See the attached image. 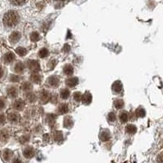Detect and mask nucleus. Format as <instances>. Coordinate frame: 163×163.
I'll return each instance as SVG.
<instances>
[{
  "mask_svg": "<svg viewBox=\"0 0 163 163\" xmlns=\"http://www.w3.org/2000/svg\"><path fill=\"white\" fill-rule=\"evenodd\" d=\"M15 53H16V54H18L19 55H21V56H24V55H26V53H27V50L25 49V47L19 46V47H17V48L15 49Z\"/></svg>",
  "mask_w": 163,
  "mask_h": 163,
  "instance_id": "nucleus-27",
  "label": "nucleus"
},
{
  "mask_svg": "<svg viewBox=\"0 0 163 163\" xmlns=\"http://www.w3.org/2000/svg\"><path fill=\"white\" fill-rule=\"evenodd\" d=\"M114 107L117 108V109H120V108H123L124 106V101H123L122 99H116L114 102Z\"/></svg>",
  "mask_w": 163,
  "mask_h": 163,
  "instance_id": "nucleus-24",
  "label": "nucleus"
},
{
  "mask_svg": "<svg viewBox=\"0 0 163 163\" xmlns=\"http://www.w3.org/2000/svg\"><path fill=\"white\" fill-rule=\"evenodd\" d=\"M62 134L60 131H57V132L55 133V135H54V138H55V140H60L62 139Z\"/></svg>",
  "mask_w": 163,
  "mask_h": 163,
  "instance_id": "nucleus-37",
  "label": "nucleus"
},
{
  "mask_svg": "<svg viewBox=\"0 0 163 163\" xmlns=\"http://www.w3.org/2000/svg\"><path fill=\"white\" fill-rule=\"evenodd\" d=\"M27 66H28V68L30 69V70L32 71L34 74L37 73L38 71L40 69L38 62L37 60H29L27 63Z\"/></svg>",
  "mask_w": 163,
  "mask_h": 163,
  "instance_id": "nucleus-2",
  "label": "nucleus"
},
{
  "mask_svg": "<svg viewBox=\"0 0 163 163\" xmlns=\"http://www.w3.org/2000/svg\"><path fill=\"white\" fill-rule=\"evenodd\" d=\"M4 108H5V101L2 99H0V111L3 110Z\"/></svg>",
  "mask_w": 163,
  "mask_h": 163,
  "instance_id": "nucleus-39",
  "label": "nucleus"
},
{
  "mask_svg": "<svg viewBox=\"0 0 163 163\" xmlns=\"http://www.w3.org/2000/svg\"><path fill=\"white\" fill-rule=\"evenodd\" d=\"M21 33L15 31V32L12 33V34L10 35L9 41L12 43H16L20 39H21Z\"/></svg>",
  "mask_w": 163,
  "mask_h": 163,
  "instance_id": "nucleus-8",
  "label": "nucleus"
},
{
  "mask_svg": "<svg viewBox=\"0 0 163 163\" xmlns=\"http://www.w3.org/2000/svg\"><path fill=\"white\" fill-rule=\"evenodd\" d=\"M73 120H72V117H67L65 118V121H64V125H65V127H68V128H70L71 126H73Z\"/></svg>",
  "mask_w": 163,
  "mask_h": 163,
  "instance_id": "nucleus-28",
  "label": "nucleus"
},
{
  "mask_svg": "<svg viewBox=\"0 0 163 163\" xmlns=\"http://www.w3.org/2000/svg\"><path fill=\"white\" fill-rule=\"evenodd\" d=\"M69 95H70V92L67 88H64L60 91V97L62 100H67L69 97Z\"/></svg>",
  "mask_w": 163,
  "mask_h": 163,
  "instance_id": "nucleus-20",
  "label": "nucleus"
},
{
  "mask_svg": "<svg viewBox=\"0 0 163 163\" xmlns=\"http://www.w3.org/2000/svg\"><path fill=\"white\" fill-rule=\"evenodd\" d=\"M15 60V55L13 52H7L6 53L4 56H3V60L5 64H10L12 63Z\"/></svg>",
  "mask_w": 163,
  "mask_h": 163,
  "instance_id": "nucleus-10",
  "label": "nucleus"
},
{
  "mask_svg": "<svg viewBox=\"0 0 163 163\" xmlns=\"http://www.w3.org/2000/svg\"><path fill=\"white\" fill-rule=\"evenodd\" d=\"M63 72L65 75L67 76H70L72 74H74V67L70 65H66L64 67V69H63Z\"/></svg>",
  "mask_w": 163,
  "mask_h": 163,
  "instance_id": "nucleus-19",
  "label": "nucleus"
},
{
  "mask_svg": "<svg viewBox=\"0 0 163 163\" xmlns=\"http://www.w3.org/2000/svg\"><path fill=\"white\" fill-rule=\"evenodd\" d=\"M4 75V70H3V68L0 67V78H2Z\"/></svg>",
  "mask_w": 163,
  "mask_h": 163,
  "instance_id": "nucleus-40",
  "label": "nucleus"
},
{
  "mask_svg": "<svg viewBox=\"0 0 163 163\" xmlns=\"http://www.w3.org/2000/svg\"><path fill=\"white\" fill-rule=\"evenodd\" d=\"M7 119H8L10 122L17 123L20 121V119H21V117H20V115L17 113L12 112V113H9L8 115H7Z\"/></svg>",
  "mask_w": 163,
  "mask_h": 163,
  "instance_id": "nucleus-5",
  "label": "nucleus"
},
{
  "mask_svg": "<svg viewBox=\"0 0 163 163\" xmlns=\"http://www.w3.org/2000/svg\"><path fill=\"white\" fill-rule=\"evenodd\" d=\"M9 138V134L7 130H2L0 131V140L1 141H7Z\"/></svg>",
  "mask_w": 163,
  "mask_h": 163,
  "instance_id": "nucleus-22",
  "label": "nucleus"
},
{
  "mask_svg": "<svg viewBox=\"0 0 163 163\" xmlns=\"http://www.w3.org/2000/svg\"><path fill=\"white\" fill-rule=\"evenodd\" d=\"M3 21L6 27L13 28L18 24L19 15L15 11H8L3 15Z\"/></svg>",
  "mask_w": 163,
  "mask_h": 163,
  "instance_id": "nucleus-1",
  "label": "nucleus"
},
{
  "mask_svg": "<svg viewBox=\"0 0 163 163\" xmlns=\"http://www.w3.org/2000/svg\"><path fill=\"white\" fill-rule=\"evenodd\" d=\"M128 117H129V115L126 111H122L120 114H118V118L122 123L126 122L128 121Z\"/></svg>",
  "mask_w": 163,
  "mask_h": 163,
  "instance_id": "nucleus-14",
  "label": "nucleus"
},
{
  "mask_svg": "<svg viewBox=\"0 0 163 163\" xmlns=\"http://www.w3.org/2000/svg\"><path fill=\"white\" fill-rule=\"evenodd\" d=\"M13 163H22V162H21V161L20 160L19 158H15V160L13 161Z\"/></svg>",
  "mask_w": 163,
  "mask_h": 163,
  "instance_id": "nucleus-41",
  "label": "nucleus"
},
{
  "mask_svg": "<svg viewBox=\"0 0 163 163\" xmlns=\"http://www.w3.org/2000/svg\"><path fill=\"white\" fill-rule=\"evenodd\" d=\"M25 107V102L21 99H18L15 100V102L13 103V108L16 109L17 111L23 110V108Z\"/></svg>",
  "mask_w": 163,
  "mask_h": 163,
  "instance_id": "nucleus-7",
  "label": "nucleus"
},
{
  "mask_svg": "<svg viewBox=\"0 0 163 163\" xmlns=\"http://www.w3.org/2000/svg\"><path fill=\"white\" fill-rule=\"evenodd\" d=\"M10 81L11 82H19L20 81V77L17 76V75H15V74H13L10 77Z\"/></svg>",
  "mask_w": 163,
  "mask_h": 163,
  "instance_id": "nucleus-35",
  "label": "nucleus"
},
{
  "mask_svg": "<svg viewBox=\"0 0 163 163\" xmlns=\"http://www.w3.org/2000/svg\"><path fill=\"white\" fill-rule=\"evenodd\" d=\"M50 100V94L46 91H43L40 93V100L43 102V104H45Z\"/></svg>",
  "mask_w": 163,
  "mask_h": 163,
  "instance_id": "nucleus-16",
  "label": "nucleus"
},
{
  "mask_svg": "<svg viewBox=\"0 0 163 163\" xmlns=\"http://www.w3.org/2000/svg\"><path fill=\"white\" fill-rule=\"evenodd\" d=\"M107 118H108V122H110V123L115 122V121H116V119H117L116 115H115V114L113 113V112H111V113H109V114H108V117H107Z\"/></svg>",
  "mask_w": 163,
  "mask_h": 163,
  "instance_id": "nucleus-33",
  "label": "nucleus"
},
{
  "mask_svg": "<svg viewBox=\"0 0 163 163\" xmlns=\"http://www.w3.org/2000/svg\"><path fill=\"white\" fill-rule=\"evenodd\" d=\"M41 78H42V77L40 76V74H38V73L33 74L30 76V80L34 83H40Z\"/></svg>",
  "mask_w": 163,
  "mask_h": 163,
  "instance_id": "nucleus-25",
  "label": "nucleus"
},
{
  "mask_svg": "<svg viewBox=\"0 0 163 163\" xmlns=\"http://www.w3.org/2000/svg\"><path fill=\"white\" fill-rule=\"evenodd\" d=\"M21 89L25 91V92H30V91L32 89V85L29 82H25V83L22 84Z\"/></svg>",
  "mask_w": 163,
  "mask_h": 163,
  "instance_id": "nucleus-26",
  "label": "nucleus"
},
{
  "mask_svg": "<svg viewBox=\"0 0 163 163\" xmlns=\"http://www.w3.org/2000/svg\"><path fill=\"white\" fill-rule=\"evenodd\" d=\"M39 39H40V35L37 32H33L30 34V40L32 42H38Z\"/></svg>",
  "mask_w": 163,
  "mask_h": 163,
  "instance_id": "nucleus-31",
  "label": "nucleus"
},
{
  "mask_svg": "<svg viewBox=\"0 0 163 163\" xmlns=\"http://www.w3.org/2000/svg\"><path fill=\"white\" fill-rule=\"evenodd\" d=\"M6 121V117L3 114H0V124H3Z\"/></svg>",
  "mask_w": 163,
  "mask_h": 163,
  "instance_id": "nucleus-38",
  "label": "nucleus"
},
{
  "mask_svg": "<svg viewBox=\"0 0 163 163\" xmlns=\"http://www.w3.org/2000/svg\"><path fill=\"white\" fill-rule=\"evenodd\" d=\"M49 54V52H48V50L46 49V48H42V49L39 51V52H38V56L40 57V58H45L46 57L47 55Z\"/></svg>",
  "mask_w": 163,
  "mask_h": 163,
  "instance_id": "nucleus-29",
  "label": "nucleus"
},
{
  "mask_svg": "<svg viewBox=\"0 0 163 163\" xmlns=\"http://www.w3.org/2000/svg\"><path fill=\"white\" fill-rule=\"evenodd\" d=\"M59 113L60 114H65L66 113H68L69 107L67 104H61V105L59 106L58 108Z\"/></svg>",
  "mask_w": 163,
  "mask_h": 163,
  "instance_id": "nucleus-23",
  "label": "nucleus"
},
{
  "mask_svg": "<svg viewBox=\"0 0 163 163\" xmlns=\"http://www.w3.org/2000/svg\"><path fill=\"white\" fill-rule=\"evenodd\" d=\"M125 131L127 134H130V135H134L135 133L137 131V128L135 125H132V124H129L126 126L125 128Z\"/></svg>",
  "mask_w": 163,
  "mask_h": 163,
  "instance_id": "nucleus-17",
  "label": "nucleus"
},
{
  "mask_svg": "<svg viewBox=\"0 0 163 163\" xmlns=\"http://www.w3.org/2000/svg\"><path fill=\"white\" fill-rule=\"evenodd\" d=\"M47 83L52 87H58L60 85V79L57 76H51L47 79Z\"/></svg>",
  "mask_w": 163,
  "mask_h": 163,
  "instance_id": "nucleus-4",
  "label": "nucleus"
},
{
  "mask_svg": "<svg viewBox=\"0 0 163 163\" xmlns=\"http://www.w3.org/2000/svg\"><path fill=\"white\" fill-rule=\"evenodd\" d=\"M25 70V65L21 62H17L14 67V71L16 74H22Z\"/></svg>",
  "mask_w": 163,
  "mask_h": 163,
  "instance_id": "nucleus-15",
  "label": "nucleus"
},
{
  "mask_svg": "<svg viewBox=\"0 0 163 163\" xmlns=\"http://www.w3.org/2000/svg\"><path fill=\"white\" fill-rule=\"evenodd\" d=\"M100 139H101L102 141H107L109 139H110V133L108 131H103L100 133Z\"/></svg>",
  "mask_w": 163,
  "mask_h": 163,
  "instance_id": "nucleus-18",
  "label": "nucleus"
},
{
  "mask_svg": "<svg viewBox=\"0 0 163 163\" xmlns=\"http://www.w3.org/2000/svg\"><path fill=\"white\" fill-rule=\"evenodd\" d=\"M34 154H35V152H34V149L32 147H26L23 150V156L26 159H31L34 156Z\"/></svg>",
  "mask_w": 163,
  "mask_h": 163,
  "instance_id": "nucleus-3",
  "label": "nucleus"
},
{
  "mask_svg": "<svg viewBox=\"0 0 163 163\" xmlns=\"http://www.w3.org/2000/svg\"><path fill=\"white\" fill-rule=\"evenodd\" d=\"M10 2L15 6H21L27 2V0H10Z\"/></svg>",
  "mask_w": 163,
  "mask_h": 163,
  "instance_id": "nucleus-30",
  "label": "nucleus"
},
{
  "mask_svg": "<svg viewBox=\"0 0 163 163\" xmlns=\"http://www.w3.org/2000/svg\"><path fill=\"white\" fill-rule=\"evenodd\" d=\"M82 98H83V95H82L80 92H78V91L74 93V95H73V99H74V101L77 102V103L82 101Z\"/></svg>",
  "mask_w": 163,
  "mask_h": 163,
  "instance_id": "nucleus-32",
  "label": "nucleus"
},
{
  "mask_svg": "<svg viewBox=\"0 0 163 163\" xmlns=\"http://www.w3.org/2000/svg\"><path fill=\"white\" fill-rule=\"evenodd\" d=\"M25 99L27 100L28 102H30V103H33V102H34L36 100H37V96L35 95L34 93L27 92L26 93V95H25Z\"/></svg>",
  "mask_w": 163,
  "mask_h": 163,
  "instance_id": "nucleus-21",
  "label": "nucleus"
},
{
  "mask_svg": "<svg viewBox=\"0 0 163 163\" xmlns=\"http://www.w3.org/2000/svg\"><path fill=\"white\" fill-rule=\"evenodd\" d=\"M13 152L10 149H5L3 153V158L6 162H9L13 157Z\"/></svg>",
  "mask_w": 163,
  "mask_h": 163,
  "instance_id": "nucleus-13",
  "label": "nucleus"
},
{
  "mask_svg": "<svg viewBox=\"0 0 163 163\" xmlns=\"http://www.w3.org/2000/svg\"><path fill=\"white\" fill-rule=\"evenodd\" d=\"M65 84L69 87H74L78 84V78L77 77H70L65 81Z\"/></svg>",
  "mask_w": 163,
  "mask_h": 163,
  "instance_id": "nucleus-11",
  "label": "nucleus"
},
{
  "mask_svg": "<svg viewBox=\"0 0 163 163\" xmlns=\"http://www.w3.org/2000/svg\"><path fill=\"white\" fill-rule=\"evenodd\" d=\"M7 95H9L11 98H15L17 95H18V91H17V89L15 88V86H10L7 90Z\"/></svg>",
  "mask_w": 163,
  "mask_h": 163,
  "instance_id": "nucleus-12",
  "label": "nucleus"
},
{
  "mask_svg": "<svg viewBox=\"0 0 163 163\" xmlns=\"http://www.w3.org/2000/svg\"><path fill=\"white\" fill-rule=\"evenodd\" d=\"M91 100H92V95L90 92H86L84 95H83L82 102H83V105H90L91 103Z\"/></svg>",
  "mask_w": 163,
  "mask_h": 163,
  "instance_id": "nucleus-9",
  "label": "nucleus"
},
{
  "mask_svg": "<svg viewBox=\"0 0 163 163\" xmlns=\"http://www.w3.org/2000/svg\"><path fill=\"white\" fill-rule=\"evenodd\" d=\"M156 162H157V163H163V152L157 155Z\"/></svg>",
  "mask_w": 163,
  "mask_h": 163,
  "instance_id": "nucleus-36",
  "label": "nucleus"
},
{
  "mask_svg": "<svg viewBox=\"0 0 163 163\" xmlns=\"http://www.w3.org/2000/svg\"><path fill=\"white\" fill-rule=\"evenodd\" d=\"M136 114L138 117H144L145 116V110L142 108H138L136 111Z\"/></svg>",
  "mask_w": 163,
  "mask_h": 163,
  "instance_id": "nucleus-34",
  "label": "nucleus"
},
{
  "mask_svg": "<svg viewBox=\"0 0 163 163\" xmlns=\"http://www.w3.org/2000/svg\"><path fill=\"white\" fill-rule=\"evenodd\" d=\"M112 91H114V94H120L122 91V85L120 81H116L112 85Z\"/></svg>",
  "mask_w": 163,
  "mask_h": 163,
  "instance_id": "nucleus-6",
  "label": "nucleus"
}]
</instances>
